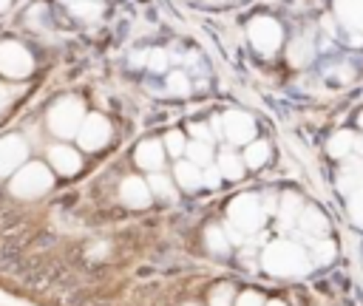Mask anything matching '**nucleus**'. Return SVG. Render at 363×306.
<instances>
[{
    "instance_id": "1",
    "label": "nucleus",
    "mask_w": 363,
    "mask_h": 306,
    "mask_svg": "<svg viewBox=\"0 0 363 306\" xmlns=\"http://www.w3.org/2000/svg\"><path fill=\"white\" fill-rule=\"evenodd\" d=\"M261 264L269 275H278V278H289V275H303L309 269V261H306V252L295 244V241H272L264 255H261Z\"/></svg>"
},
{
    "instance_id": "2",
    "label": "nucleus",
    "mask_w": 363,
    "mask_h": 306,
    "mask_svg": "<svg viewBox=\"0 0 363 306\" xmlns=\"http://www.w3.org/2000/svg\"><path fill=\"white\" fill-rule=\"evenodd\" d=\"M51 181H54L51 170L45 164H40V162H31V164H26V167H20L14 173L11 193L20 196V198H34V196H43L51 187Z\"/></svg>"
},
{
    "instance_id": "3",
    "label": "nucleus",
    "mask_w": 363,
    "mask_h": 306,
    "mask_svg": "<svg viewBox=\"0 0 363 306\" xmlns=\"http://www.w3.org/2000/svg\"><path fill=\"white\" fill-rule=\"evenodd\" d=\"M82 119H85V108H82L79 99H71V96H68V99H60V102L48 110V128H51L57 136H62V139L77 136Z\"/></svg>"
},
{
    "instance_id": "4",
    "label": "nucleus",
    "mask_w": 363,
    "mask_h": 306,
    "mask_svg": "<svg viewBox=\"0 0 363 306\" xmlns=\"http://www.w3.org/2000/svg\"><path fill=\"white\" fill-rule=\"evenodd\" d=\"M227 218L235 230L241 232H255L261 224H264V204L252 196V193H244V196H235L227 207Z\"/></svg>"
},
{
    "instance_id": "5",
    "label": "nucleus",
    "mask_w": 363,
    "mask_h": 306,
    "mask_svg": "<svg viewBox=\"0 0 363 306\" xmlns=\"http://www.w3.org/2000/svg\"><path fill=\"white\" fill-rule=\"evenodd\" d=\"M31 68H34V60H31L28 48H23V45L14 42V40L0 42V74L20 79V76H26Z\"/></svg>"
},
{
    "instance_id": "6",
    "label": "nucleus",
    "mask_w": 363,
    "mask_h": 306,
    "mask_svg": "<svg viewBox=\"0 0 363 306\" xmlns=\"http://www.w3.org/2000/svg\"><path fill=\"white\" fill-rule=\"evenodd\" d=\"M247 34H250L252 48L261 51V54H272L281 45V26L272 17H255L247 26Z\"/></svg>"
},
{
    "instance_id": "7",
    "label": "nucleus",
    "mask_w": 363,
    "mask_h": 306,
    "mask_svg": "<svg viewBox=\"0 0 363 306\" xmlns=\"http://www.w3.org/2000/svg\"><path fill=\"white\" fill-rule=\"evenodd\" d=\"M221 133H224L233 144H247V142H252V136H255V122H252V116L244 113V110H227V113L221 116Z\"/></svg>"
},
{
    "instance_id": "8",
    "label": "nucleus",
    "mask_w": 363,
    "mask_h": 306,
    "mask_svg": "<svg viewBox=\"0 0 363 306\" xmlns=\"http://www.w3.org/2000/svg\"><path fill=\"white\" fill-rule=\"evenodd\" d=\"M77 139H79V144L85 150H99L111 139V122L105 116H99V113H91V116L82 119Z\"/></svg>"
},
{
    "instance_id": "9",
    "label": "nucleus",
    "mask_w": 363,
    "mask_h": 306,
    "mask_svg": "<svg viewBox=\"0 0 363 306\" xmlns=\"http://www.w3.org/2000/svg\"><path fill=\"white\" fill-rule=\"evenodd\" d=\"M26 153H28V147L20 136H3L0 139V176L14 173L23 164Z\"/></svg>"
},
{
    "instance_id": "10",
    "label": "nucleus",
    "mask_w": 363,
    "mask_h": 306,
    "mask_svg": "<svg viewBox=\"0 0 363 306\" xmlns=\"http://www.w3.org/2000/svg\"><path fill=\"white\" fill-rule=\"evenodd\" d=\"M298 227H301V232L306 235L309 244L318 241V235H323V232L329 230V224H326V218H323V212H320L318 207H301V212H298Z\"/></svg>"
},
{
    "instance_id": "11",
    "label": "nucleus",
    "mask_w": 363,
    "mask_h": 306,
    "mask_svg": "<svg viewBox=\"0 0 363 306\" xmlns=\"http://www.w3.org/2000/svg\"><path fill=\"white\" fill-rule=\"evenodd\" d=\"M48 159H51V167H54L60 176H74V173L82 167L79 153H77V150H71V147H65V144L51 147V150H48Z\"/></svg>"
},
{
    "instance_id": "12",
    "label": "nucleus",
    "mask_w": 363,
    "mask_h": 306,
    "mask_svg": "<svg viewBox=\"0 0 363 306\" xmlns=\"http://www.w3.org/2000/svg\"><path fill=\"white\" fill-rule=\"evenodd\" d=\"M162 162H164L162 142H156V139H145V142L136 147V164H139V167L156 173V170L162 167Z\"/></svg>"
},
{
    "instance_id": "13",
    "label": "nucleus",
    "mask_w": 363,
    "mask_h": 306,
    "mask_svg": "<svg viewBox=\"0 0 363 306\" xmlns=\"http://www.w3.org/2000/svg\"><path fill=\"white\" fill-rule=\"evenodd\" d=\"M335 11L349 31H363V0H335Z\"/></svg>"
},
{
    "instance_id": "14",
    "label": "nucleus",
    "mask_w": 363,
    "mask_h": 306,
    "mask_svg": "<svg viewBox=\"0 0 363 306\" xmlns=\"http://www.w3.org/2000/svg\"><path fill=\"white\" fill-rule=\"evenodd\" d=\"M119 196H122V201L130 204V207H145V204L150 201V190H147V184H145L142 178H136V176H130V178L122 181Z\"/></svg>"
},
{
    "instance_id": "15",
    "label": "nucleus",
    "mask_w": 363,
    "mask_h": 306,
    "mask_svg": "<svg viewBox=\"0 0 363 306\" xmlns=\"http://www.w3.org/2000/svg\"><path fill=\"white\" fill-rule=\"evenodd\" d=\"M337 184H340V190H343V193H354V190L363 184V162H357V159L346 162Z\"/></svg>"
},
{
    "instance_id": "16",
    "label": "nucleus",
    "mask_w": 363,
    "mask_h": 306,
    "mask_svg": "<svg viewBox=\"0 0 363 306\" xmlns=\"http://www.w3.org/2000/svg\"><path fill=\"white\" fill-rule=\"evenodd\" d=\"M176 181L184 187V190H199L204 181H201V167H196L193 162H179L176 164Z\"/></svg>"
},
{
    "instance_id": "17",
    "label": "nucleus",
    "mask_w": 363,
    "mask_h": 306,
    "mask_svg": "<svg viewBox=\"0 0 363 306\" xmlns=\"http://www.w3.org/2000/svg\"><path fill=\"white\" fill-rule=\"evenodd\" d=\"M301 198L295 196V193H284V198H281V210H278V221H281V227L284 230H289L295 221H298V212H301Z\"/></svg>"
},
{
    "instance_id": "18",
    "label": "nucleus",
    "mask_w": 363,
    "mask_h": 306,
    "mask_svg": "<svg viewBox=\"0 0 363 306\" xmlns=\"http://www.w3.org/2000/svg\"><path fill=\"white\" fill-rule=\"evenodd\" d=\"M218 173L224 176V178H233V181H238L241 176H244V162L235 156V153H230V150H224L221 156H218Z\"/></svg>"
},
{
    "instance_id": "19",
    "label": "nucleus",
    "mask_w": 363,
    "mask_h": 306,
    "mask_svg": "<svg viewBox=\"0 0 363 306\" xmlns=\"http://www.w3.org/2000/svg\"><path fill=\"white\" fill-rule=\"evenodd\" d=\"M286 54H289V62L301 68V65H306V62L312 60V42H306L303 37H298V40H292V42H289Z\"/></svg>"
},
{
    "instance_id": "20",
    "label": "nucleus",
    "mask_w": 363,
    "mask_h": 306,
    "mask_svg": "<svg viewBox=\"0 0 363 306\" xmlns=\"http://www.w3.org/2000/svg\"><path fill=\"white\" fill-rule=\"evenodd\" d=\"M267 156H269V144H267L264 139L250 142L247 150H244V164H247V167H261V164L267 162Z\"/></svg>"
},
{
    "instance_id": "21",
    "label": "nucleus",
    "mask_w": 363,
    "mask_h": 306,
    "mask_svg": "<svg viewBox=\"0 0 363 306\" xmlns=\"http://www.w3.org/2000/svg\"><path fill=\"white\" fill-rule=\"evenodd\" d=\"M147 190H153L159 198H164V201H173L176 198V187H173V181L167 178V176H162V173H150V178H147Z\"/></svg>"
},
{
    "instance_id": "22",
    "label": "nucleus",
    "mask_w": 363,
    "mask_h": 306,
    "mask_svg": "<svg viewBox=\"0 0 363 306\" xmlns=\"http://www.w3.org/2000/svg\"><path fill=\"white\" fill-rule=\"evenodd\" d=\"M326 147H329V156H337V159L346 156V153L354 147V136H352V130H337V133L329 139Z\"/></svg>"
},
{
    "instance_id": "23",
    "label": "nucleus",
    "mask_w": 363,
    "mask_h": 306,
    "mask_svg": "<svg viewBox=\"0 0 363 306\" xmlns=\"http://www.w3.org/2000/svg\"><path fill=\"white\" fill-rule=\"evenodd\" d=\"M184 150H187V162H193L196 167L210 164V159H213V150L207 142H190V144H184Z\"/></svg>"
},
{
    "instance_id": "24",
    "label": "nucleus",
    "mask_w": 363,
    "mask_h": 306,
    "mask_svg": "<svg viewBox=\"0 0 363 306\" xmlns=\"http://www.w3.org/2000/svg\"><path fill=\"white\" fill-rule=\"evenodd\" d=\"M207 246H210V252H216V255H224L227 249H230V241H227V235H224V230L221 227H207Z\"/></svg>"
},
{
    "instance_id": "25",
    "label": "nucleus",
    "mask_w": 363,
    "mask_h": 306,
    "mask_svg": "<svg viewBox=\"0 0 363 306\" xmlns=\"http://www.w3.org/2000/svg\"><path fill=\"white\" fill-rule=\"evenodd\" d=\"M71 14L79 20H96L99 17V3L94 0H74L71 3Z\"/></svg>"
},
{
    "instance_id": "26",
    "label": "nucleus",
    "mask_w": 363,
    "mask_h": 306,
    "mask_svg": "<svg viewBox=\"0 0 363 306\" xmlns=\"http://www.w3.org/2000/svg\"><path fill=\"white\" fill-rule=\"evenodd\" d=\"M349 215H352V221L363 230V184H360L354 193H349Z\"/></svg>"
},
{
    "instance_id": "27",
    "label": "nucleus",
    "mask_w": 363,
    "mask_h": 306,
    "mask_svg": "<svg viewBox=\"0 0 363 306\" xmlns=\"http://www.w3.org/2000/svg\"><path fill=\"white\" fill-rule=\"evenodd\" d=\"M332 255H335V244L332 241H312V258H315V264H329L332 261Z\"/></svg>"
},
{
    "instance_id": "28",
    "label": "nucleus",
    "mask_w": 363,
    "mask_h": 306,
    "mask_svg": "<svg viewBox=\"0 0 363 306\" xmlns=\"http://www.w3.org/2000/svg\"><path fill=\"white\" fill-rule=\"evenodd\" d=\"M167 91H170V94H187V91H190L187 76H184L182 71H173V74L167 76Z\"/></svg>"
},
{
    "instance_id": "29",
    "label": "nucleus",
    "mask_w": 363,
    "mask_h": 306,
    "mask_svg": "<svg viewBox=\"0 0 363 306\" xmlns=\"http://www.w3.org/2000/svg\"><path fill=\"white\" fill-rule=\"evenodd\" d=\"M164 147L170 150V156H182V153H184V136H182L179 130H170V133L164 136Z\"/></svg>"
},
{
    "instance_id": "30",
    "label": "nucleus",
    "mask_w": 363,
    "mask_h": 306,
    "mask_svg": "<svg viewBox=\"0 0 363 306\" xmlns=\"http://www.w3.org/2000/svg\"><path fill=\"white\" fill-rule=\"evenodd\" d=\"M210 306H233V289L230 286H218L210 295Z\"/></svg>"
},
{
    "instance_id": "31",
    "label": "nucleus",
    "mask_w": 363,
    "mask_h": 306,
    "mask_svg": "<svg viewBox=\"0 0 363 306\" xmlns=\"http://www.w3.org/2000/svg\"><path fill=\"white\" fill-rule=\"evenodd\" d=\"M147 68L164 71V68H167V54H164V51H150V54H147Z\"/></svg>"
},
{
    "instance_id": "32",
    "label": "nucleus",
    "mask_w": 363,
    "mask_h": 306,
    "mask_svg": "<svg viewBox=\"0 0 363 306\" xmlns=\"http://www.w3.org/2000/svg\"><path fill=\"white\" fill-rule=\"evenodd\" d=\"M235 306H264V300H261L258 292H241L238 300H235Z\"/></svg>"
},
{
    "instance_id": "33",
    "label": "nucleus",
    "mask_w": 363,
    "mask_h": 306,
    "mask_svg": "<svg viewBox=\"0 0 363 306\" xmlns=\"http://www.w3.org/2000/svg\"><path fill=\"white\" fill-rule=\"evenodd\" d=\"M201 181H204L207 187H216V184L221 181V173H218V167H207V170H201Z\"/></svg>"
},
{
    "instance_id": "34",
    "label": "nucleus",
    "mask_w": 363,
    "mask_h": 306,
    "mask_svg": "<svg viewBox=\"0 0 363 306\" xmlns=\"http://www.w3.org/2000/svg\"><path fill=\"white\" fill-rule=\"evenodd\" d=\"M190 130H193V136H196L199 142H207V144H210V130H207L204 125H190Z\"/></svg>"
},
{
    "instance_id": "35",
    "label": "nucleus",
    "mask_w": 363,
    "mask_h": 306,
    "mask_svg": "<svg viewBox=\"0 0 363 306\" xmlns=\"http://www.w3.org/2000/svg\"><path fill=\"white\" fill-rule=\"evenodd\" d=\"M224 235H227V241H230V244H241V241H244L241 230H235L233 224H227V232H224Z\"/></svg>"
},
{
    "instance_id": "36",
    "label": "nucleus",
    "mask_w": 363,
    "mask_h": 306,
    "mask_svg": "<svg viewBox=\"0 0 363 306\" xmlns=\"http://www.w3.org/2000/svg\"><path fill=\"white\" fill-rule=\"evenodd\" d=\"M210 122H213V133L221 136V116H216V119H210Z\"/></svg>"
},
{
    "instance_id": "37",
    "label": "nucleus",
    "mask_w": 363,
    "mask_h": 306,
    "mask_svg": "<svg viewBox=\"0 0 363 306\" xmlns=\"http://www.w3.org/2000/svg\"><path fill=\"white\" fill-rule=\"evenodd\" d=\"M6 102H9V91H6V88H3V85H0V108H3V105H6Z\"/></svg>"
},
{
    "instance_id": "38",
    "label": "nucleus",
    "mask_w": 363,
    "mask_h": 306,
    "mask_svg": "<svg viewBox=\"0 0 363 306\" xmlns=\"http://www.w3.org/2000/svg\"><path fill=\"white\" fill-rule=\"evenodd\" d=\"M323 28H326L329 34H335V26H332V20H329V17H323Z\"/></svg>"
},
{
    "instance_id": "39",
    "label": "nucleus",
    "mask_w": 363,
    "mask_h": 306,
    "mask_svg": "<svg viewBox=\"0 0 363 306\" xmlns=\"http://www.w3.org/2000/svg\"><path fill=\"white\" fill-rule=\"evenodd\" d=\"M349 42H352V45H360V42H363V37H360V34H352V37H349Z\"/></svg>"
},
{
    "instance_id": "40",
    "label": "nucleus",
    "mask_w": 363,
    "mask_h": 306,
    "mask_svg": "<svg viewBox=\"0 0 363 306\" xmlns=\"http://www.w3.org/2000/svg\"><path fill=\"white\" fill-rule=\"evenodd\" d=\"M354 147H357V153L363 156V139H354Z\"/></svg>"
},
{
    "instance_id": "41",
    "label": "nucleus",
    "mask_w": 363,
    "mask_h": 306,
    "mask_svg": "<svg viewBox=\"0 0 363 306\" xmlns=\"http://www.w3.org/2000/svg\"><path fill=\"white\" fill-rule=\"evenodd\" d=\"M9 3H11V0H0V11H6V8H9Z\"/></svg>"
},
{
    "instance_id": "42",
    "label": "nucleus",
    "mask_w": 363,
    "mask_h": 306,
    "mask_svg": "<svg viewBox=\"0 0 363 306\" xmlns=\"http://www.w3.org/2000/svg\"><path fill=\"white\" fill-rule=\"evenodd\" d=\"M267 306H284V303H281V300H269Z\"/></svg>"
},
{
    "instance_id": "43",
    "label": "nucleus",
    "mask_w": 363,
    "mask_h": 306,
    "mask_svg": "<svg viewBox=\"0 0 363 306\" xmlns=\"http://www.w3.org/2000/svg\"><path fill=\"white\" fill-rule=\"evenodd\" d=\"M357 122H360V125H363V110H360V116H357Z\"/></svg>"
},
{
    "instance_id": "44",
    "label": "nucleus",
    "mask_w": 363,
    "mask_h": 306,
    "mask_svg": "<svg viewBox=\"0 0 363 306\" xmlns=\"http://www.w3.org/2000/svg\"><path fill=\"white\" fill-rule=\"evenodd\" d=\"M65 3H74V0H65Z\"/></svg>"
}]
</instances>
